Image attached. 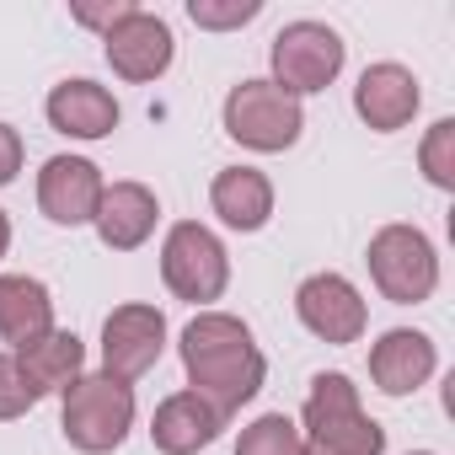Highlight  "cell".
I'll list each match as a JSON object with an SVG mask.
<instances>
[{
    "instance_id": "1",
    "label": "cell",
    "mask_w": 455,
    "mask_h": 455,
    "mask_svg": "<svg viewBox=\"0 0 455 455\" xmlns=\"http://www.w3.org/2000/svg\"><path fill=\"white\" fill-rule=\"evenodd\" d=\"M182 370H188V391L209 396L225 418L242 402H252L268 375L247 322L225 316V311H198L182 327Z\"/></svg>"
},
{
    "instance_id": "2",
    "label": "cell",
    "mask_w": 455,
    "mask_h": 455,
    "mask_svg": "<svg viewBox=\"0 0 455 455\" xmlns=\"http://www.w3.org/2000/svg\"><path fill=\"white\" fill-rule=\"evenodd\" d=\"M300 439H306V455H380L386 450V428L375 418H364L359 386L338 370L311 380V396L300 412Z\"/></svg>"
},
{
    "instance_id": "3",
    "label": "cell",
    "mask_w": 455,
    "mask_h": 455,
    "mask_svg": "<svg viewBox=\"0 0 455 455\" xmlns=\"http://www.w3.org/2000/svg\"><path fill=\"white\" fill-rule=\"evenodd\" d=\"M65 439L81 455H108L129 439L134 428V386L113 380V375H81L65 391Z\"/></svg>"
},
{
    "instance_id": "4",
    "label": "cell",
    "mask_w": 455,
    "mask_h": 455,
    "mask_svg": "<svg viewBox=\"0 0 455 455\" xmlns=\"http://www.w3.org/2000/svg\"><path fill=\"white\" fill-rule=\"evenodd\" d=\"M161 279L177 300H193V306H209L225 295V284H231V258H225L220 236L209 231V225H172L166 242H161Z\"/></svg>"
},
{
    "instance_id": "5",
    "label": "cell",
    "mask_w": 455,
    "mask_h": 455,
    "mask_svg": "<svg viewBox=\"0 0 455 455\" xmlns=\"http://www.w3.org/2000/svg\"><path fill=\"white\" fill-rule=\"evenodd\" d=\"M306 129V113L290 92H279L274 81H242L231 97H225V134L247 150H290Z\"/></svg>"
},
{
    "instance_id": "6",
    "label": "cell",
    "mask_w": 455,
    "mask_h": 455,
    "mask_svg": "<svg viewBox=\"0 0 455 455\" xmlns=\"http://www.w3.org/2000/svg\"><path fill=\"white\" fill-rule=\"evenodd\" d=\"M370 279L391 306H418L439 284V258L434 242L412 225H386L370 236Z\"/></svg>"
},
{
    "instance_id": "7",
    "label": "cell",
    "mask_w": 455,
    "mask_h": 455,
    "mask_svg": "<svg viewBox=\"0 0 455 455\" xmlns=\"http://www.w3.org/2000/svg\"><path fill=\"white\" fill-rule=\"evenodd\" d=\"M268 60H274V86L300 102V97L327 92L338 81V70H343V38L327 22H290L274 38Z\"/></svg>"
},
{
    "instance_id": "8",
    "label": "cell",
    "mask_w": 455,
    "mask_h": 455,
    "mask_svg": "<svg viewBox=\"0 0 455 455\" xmlns=\"http://www.w3.org/2000/svg\"><path fill=\"white\" fill-rule=\"evenodd\" d=\"M166 348V316L156 306H118L102 322V375L113 380H140Z\"/></svg>"
},
{
    "instance_id": "9",
    "label": "cell",
    "mask_w": 455,
    "mask_h": 455,
    "mask_svg": "<svg viewBox=\"0 0 455 455\" xmlns=\"http://www.w3.org/2000/svg\"><path fill=\"white\" fill-rule=\"evenodd\" d=\"M295 311H300L306 332H316L332 348L359 343V332H364V300L343 274H311L295 290Z\"/></svg>"
},
{
    "instance_id": "10",
    "label": "cell",
    "mask_w": 455,
    "mask_h": 455,
    "mask_svg": "<svg viewBox=\"0 0 455 455\" xmlns=\"http://www.w3.org/2000/svg\"><path fill=\"white\" fill-rule=\"evenodd\" d=\"M102 172L86 156H54L38 172V209L54 225H92L97 204H102Z\"/></svg>"
},
{
    "instance_id": "11",
    "label": "cell",
    "mask_w": 455,
    "mask_h": 455,
    "mask_svg": "<svg viewBox=\"0 0 455 455\" xmlns=\"http://www.w3.org/2000/svg\"><path fill=\"white\" fill-rule=\"evenodd\" d=\"M102 44H108V65H113L124 81H156V76L172 70V54H177L172 28H166L156 12H140V6H134Z\"/></svg>"
},
{
    "instance_id": "12",
    "label": "cell",
    "mask_w": 455,
    "mask_h": 455,
    "mask_svg": "<svg viewBox=\"0 0 455 455\" xmlns=\"http://www.w3.org/2000/svg\"><path fill=\"white\" fill-rule=\"evenodd\" d=\"M220 428H225V412L198 391L166 396L156 407V418H150V439H156L161 455H198V450H209L220 439Z\"/></svg>"
},
{
    "instance_id": "13",
    "label": "cell",
    "mask_w": 455,
    "mask_h": 455,
    "mask_svg": "<svg viewBox=\"0 0 455 455\" xmlns=\"http://www.w3.org/2000/svg\"><path fill=\"white\" fill-rule=\"evenodd\" d=\"M418 102H423V92H418L412 70H402V65H370V70L359 76V86H354V113H359L375 134L407 129L412 113H418Z\"/></svg>"
},
{
    "instance_id": "14",
    "label": "cell",
    "mask_w": 455,
    "mask_h": 455,
    "mask_svg": "<svg viewBox=\"0 0 455 455\" xmlns=\"http://www.w3.org/2000/svg\"><path fill=\"white\" fill-rule=\"evenodd\" d=\"M156 214H161V204H156V193L145 182H113V188H102V204H97V220L92 225H97L102 247L134 252V247L150 242Z\"/></svg>"
},
{
    "instance_id": "15",
    "label": "cell",
    "mask_w": 455,
    "mask_h": 455,
    "mask_svg": "<svg viewBox=\"0 0 455 455\" xmlns=\"http://www.w3.org/2000/svg\"><path fill=\"white\" fill-rule=\"evenodd\" d=\"M428 375H434V343H428V332L396 327V332H386V338L370 348V380H375L386 396H407V391H418Z\"/></svg>"
},
{
    "instance_id": "16",
    "label": "cell",
    "mask_w": 455,
    "mask_h": 455,
    "mask_svg": "<svg viewBox=\"0 0 455 455\" xmlns=\"http://www.w3.org/2000/svg\"><path fill=\"white\" fill-rule=\"evenodd\" d=\"M49 124L70 140H102L118 129V102L97 81H65L49 92Z\"/></svg>"
},
{
    "instance_id": "17",
    "label": "cell",
    "mask_w": 455,
    "mask_h": 455,
    "mask_svg": "<svg viewBox=\"0 0 455 455\" xmlns=\"http://www.w3.org/2000/svg\"><path fill=\"white\" fill-rule=\"evenodd\" d=\"M81 364H86V348H81V338L65 332V327H49L44 338H33V343L17 348V370L28 375V386H33L38 396L70 391V386L81 380Z\"/></svg>"
},
{
    "instance_id": "18",
    "label": "cell",
    "mask_w": 455,
    "mask_h": 455,
    "mask_svg": "<svg viewBox=\"0 0 455 455\" xmlns=\"http://www.w3.org/2000/svg\"><path fill=\"white\" fill-rule=\"evenodd\" d=\"M209 204L231 231H263L274 214V182L252 166H225L209 182Z\"/></svg>"
},
{
    "instance_id": "19",
    "label": "cell",
    "mask_w": 455,
    "mask_h": 455,
    "mask_svg": "<svg viewBox=\"0 0 455 455\" xmlns=\"http://www.w3.org/2000/svg\"><path fill=\"white\" fill-rule=\"evenodd\" d=\"M54 327V300H49V284L44 279H28V274H6L0 279V338L6 343H33Z\"/></svg>"
},
{
    "instance_id": "20",
    "label": "cell",
    "mask_w": 455,
    "mask_h": 455,
    "mask_svg": "<svg viewBox=\"0 0 455 455\" xmlns=\"http://www.w3.org/2000/svg\"><path fill=\"white\" fill-rule=\"evenodd\" d=\"M236 455H306V439H300V428L284 412H263L258 423L242 428Z\"/></svg>"
},
{
    "instance_id": "21",
    "label": "cell",
    "mask_w": 455,
    "mask_h": 455,
    "mask_svg": "<svg viewBox=\"0 0 455 455\" xmlns=\"http://www.w3.org/2000/svg\"><path fill=\"white\" fill-rule=\"evenodd\" d=\"M423 177L434 188H455V118H439L423 140Z\"/></svg>"
},
{
    "instance_id": "22",
    "label": "cell",
    "mask_w": 455,
    "mask_h": 455,
    "mask_svg": "<svg viewBox=\"0 0 455 455\" xmlns=\"http://www.w3.org/2000/svg\"><path fill=\"white\" fill-rule=\"evenodd\" d=\"M263 12V0H188V17L209 33H231V28H247L252 17Z\"/></svg>"
},
{
    "instance_id": "23",
    "label": "cell",
    "mask_w": 455,
    "mask_h": 455,
    "mask_svg": "<svg viewBox=\"0 0 455 455\" xmlns=\"http://www.w3.org/2000/svg\"><path fill=\"white\" fill-rule=\"evenodd\" d=\"M33 402H38V391H33L28 375L17 370V354H0V423H6V418H22Z\"/></svg>"
},
{
    "instance_id": "24",
    "label": "cell",
    "mask_w": 455,
    "mask_h": 455,
    "mask_svg": "<svg viewBox=\"0 0 455 455\" xmlns=\"http://www.w3.org/2000/svg\"><path fill=\"white\" fill-rule=\"evenodd\" d=\"M129 12H134V0H113V6H76L70 17H76L81 28H97V33L108 38V33H113V28L129 17Z\"/></svg>"
},
{
    "instance_id": "25",
    "label": "cell",
    "mask_w": 455,
    "mask_h": 455,
    "mask_svg": "<svg viewBox=\"0 0 455 455\" xmlns=\"http://www.w3.org/2000/svg\"><path fill=\"white\" fill-rule=\"evenodd\" d=\"M17 172H22V134L12 124H0V188H6Z\"/></svg>"
},
{
    "instance_id": "26",
    "label": "cell",
    "mask_w": 455,
    "mask_h": 455,
    "mask_svg": "<svg viewBox=\"0 0 455 455\" xmlns=\"http://www.w3.org/2000/svg\"><path fill=\"white\" fill-rule=\"evenodd\" d=\"M6 247H12V220H6V209H0V258H6Z\"/></svg>"
},
{
    "instance_id": "27",
    "label": "cell",
    "mask_w": 455,
    "mask_h": 455,
    "mask_svg": "<svg viewBox=\"0 0 455 455\" xmlns=\"http://www.w3.org/2000/svg\"><path fill=\"white\" fill-rule=\"evenodd\" d=\"M418 455H428V450H418Z\"/></svg>"
}]
</instances>
